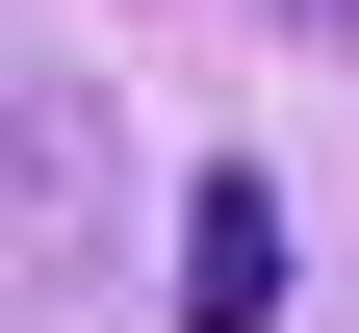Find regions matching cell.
<instances>
[{
    "mask_svg": "<svg viewBox=\"0 0 359 333\" xmlns=\"http://www.w3.org/2000/svg\"><path fill=\"white\" fill-rule=\"evenodd\" d=\"M77 257H103V128L52 77H0V282H77Z\"/></svg>",
    "mask_w": 359,
    "mask_h": 333,
    "instance_id": "1",
    "label": "cell"
},
{
    "mask_svg": "<svg viewBox=\"0 0 359 333\" xmlns=\"http://www.w3.org/2000/svg\"><path fill=\"white\" fill-rule=\"evenodd\" d=\"M283 308V179H180V333H257Z\"/></svg>",
    "mask_w": 359,
    "mask_h": 333,
    "instance_id": "2",
    "label": "cell"
},
{
    "mask_svg": "<svg viewBox=\"0 0 359 333\" xmlns=\"http://www.w3.org/2000/svg\"><path fill=\"white\" fill-rule=\"evenodd\" d=\"M257 26H283V52H359V0H257Z\"/></svg>",
    "mask_w": 359,
    "mask_h": 333,
    "instance_id": "3",
    "label": "cell"
}]
</instances>
